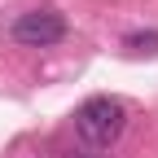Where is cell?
Instances as JSON below:
<instances>
[{"mask_svg": "<svg viewBox=\"0 0 158 158\" xmlns=\"http://www.w3.org/2000/svg\"><path fill=\"white\" fill-rule=\"evenodd\" d=\"M123 127H127V110H123V101H114V97H88V101L75 110V132L84 136L88 145H97V149L114 145L118 136H123Z\"/></svg>", "mask_w": 158, "mask_h": 158, "instance_id": "obj_1", "label": "cell"}, {"mask_svg": "<svg viewBox=\"0 0 158 158\" xmlns=\"http://www.w3.org/2000/svg\"><path fill=\"white\" fill-rule=\"evenodd\" d=\"M9 35L27 48H48V44H62L66 40V18L57 9H31V13H18Z\"/></svg>", "mask_w": 158, "mask_h": 158, "instance_id": "obj_2", "label": "cell"}, {"mask_svg": "<svg viewBox=\"0 0 158 158\" xmlns=\"http://www.w3.org/2000/svg\"><path fill=\"white\" fill-rule=\"evenodd\" d=\"M127 48H136V53H158V31H132V35H127Z\"/></svg>", "mask_w": 158, "mask_h": 158, "instance_id": "obj_3", "label": "cell"}]
</instances>
